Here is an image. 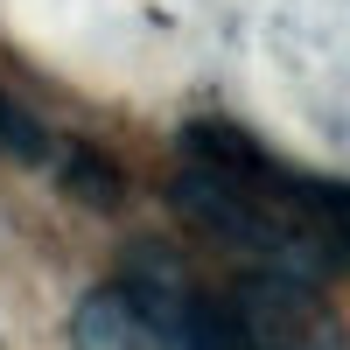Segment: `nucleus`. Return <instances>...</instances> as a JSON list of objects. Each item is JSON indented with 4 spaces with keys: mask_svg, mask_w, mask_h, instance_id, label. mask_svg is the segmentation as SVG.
<instances>
[{
    "mask_svg": "<svg viewBox=\"0 0 350 350\" xmlns=\"http://www.w3.org/2000/svg\"><path fill=\"white\" fill-rule=\"evenodd\" d=\"M231 336H239V350H350L336 308L315 295L301 273H287V267L239 280Z\"/></svg>",
    "mask_w": 350,
    "mask_h": 350,
    "instance_id": "1",
    "label": "nucleus"
},
{
    "mask_svg": "<svg viewBox=\"0 0 350 350\" xmlns=\"http://www.w3.org/2000/svg\"><path fill=\"white\" fill-rule=\"evenodd\" d=\"M77 350H161V343L148 329V315L133 308V295L112 280L77 308Z\"/></svg>",
    "mask_w": 350,
    "mask_h": 350,
    "instance_id": "3",
    "label": "nucleus"
},
{
    "mask_svg": "<svg viewBox=\"0 0 350 350\" xmlns=\"http://www.w3.org/2000/svg\"><path fill=\"white\" fill-rule=\"evenodd\" d=\"M56 161H64V175L77 183V203H92V211H112V203H120V175L105 161H92V154H56Z\"/></svg>",
    "mask_w": 350,
    "mask_h": 350,
    "instance_id": "5",
    "label": "nucleus"
},
{
    "mask_svg": "<svg viewBox=\"0 0 350 350\" xmlns=\"http://www.w3.org/2000/svg\"><path fill=\"white\" fill-rule=\"evenodd\" d=\"M120 287L133 295V308L148 315V329H154L161 350H239L231 315H224L217 301H203L168 259H133Z\"/></svg>",
    "mask_w": 350,
    "mask_h": 350,
    "instance_id": "2",
    "label": "nucleus"
},
{
    "mask_svg": "<svg viewBox=\"0 0 350 350\" xmlns=\"http://www.w3.org/2000/svg\"><path fill=\"white\" fill-rule=\"evenodd\" d=\"M0 154H14V161H28V168H49L56 161V140L42 133V120L28 105H14L8 92H0Z\"/></svg>",
    "mask_w": 350,
    "mask_h": 350,
    "instance_id": "4",
    "label": "nucleus"
}]
</instances>
